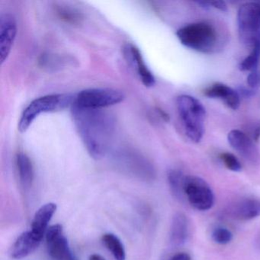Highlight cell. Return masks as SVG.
I'll return each instance as SVG.
<instances>
[{
  "instance_id": "cell-12",
  "label": "cell",
  "mask_w": 260,
  "mask_h": 260,
  "mask_svg": "<svg viewBox=\"0 0 260 260\" xmlns=\"http://www.w3.org/2000/svg\"><path fill=\"white\" fill-rule=\"evenodd\" d=\"M17 34L16 19L10 14H4L0 19V60L4 63L11 53Z\"/></svg>"
},
{
  "instance_id": "cell-31",
  "label": "cell",
  "mask_w": 260,
  "mask_h": 260,
  "mask_svg": "<svg viewBox=\"0 0 260 260\" xmlns=\"http://www.w3.org/2000/svg\"><path fill=\"white\" fill-rule=\"evenodd\" d=\"M256 244L257 246H258V247L260 249V233L258 235V237H257Z\"/></svg>"
},
{
  "instance_id": "cell-19",
  "label": "cell",
  "mask_w": 260,
  "mask_h": 260,
  "mask_svg": "<svg viewBox=\"0 0 260 260\" xmlns=\"http://www.w3.org/2000/svg\"><path fill=\"white\" fill-rule=\"evenodd\" d=\"M103 242L106 248L112 252L115 260H125L124 245L117 236L113 234H106L103 235Z\"/></svg>"
},
{
  "instance_id": "cell-3",
  "label": "cell",
  "mask_w": 260,
  "mask_h": 260,
  "mask_svg": "<svg viewBox=\"0 0 260 260\" xmlns=\"http://www.w3.org/2000/svg\"><path fill=\"white\" fill-rule=\"evenodd\" d=\"M176 107L185 135L190 141L199 143L205 132V106L194 97L181 95L176 99Z\"/></svg>"
},
{
  "instance_id": "cell-11",
  "label": "cell",
  "mask_w": 260,
  "mask_h": 260,
  "mask_svg": "<svg viewBox=\"0 0 260 260\" xmlns=\"http://www.w3.org/2000/svg\"><path fill=\"white\" fill-rule=\"evenodd\" d=\"M124 57L129 64L135 70L141 82L146 87H153L156 83V79L146 65L140 50L132 44H127L123 49Z\"/></svg>"
},
{
  "instance_id": "cell-5",
  "label": "cell",
  "mask_w": 260,
  "mask_h": 260,
  "mask_svg": "<svg viewBox=\"0 0 260 260\" xmlns=\"http://www.w3.org/2000/svg\"><path fill=\"white\" fill-rule=\"evenodd\" d=\"M239 37L243 45L252 47L260 42V4L246 3L237 12Z\"/></svg>"
},
{
  "instance_id": "cell-6",
  "label": "cell",
  "mask_w": 260,
  "mask_h": 260,
  "mask_svg": "<svg viewBox=\"0 0 260 260\" xmlns=\"http://www.w3.org/2000/svg\"><path fill=\"white\" fill-rule=\"evenodd\" d=\"M124 93L110 88L85 89L75 95L74 106L83 109H103L124 101Z\"/></svg>"
},
{
  "instance_id": "cell-2",
  "label": "cell",
  "mask_w": 260,
  "mask_h": 260,
  "mask_svg": "<svg viewBox=\"0 0 260 260\" xmlns=\"http://www.w3.org/2000/svg\"><path fill=\"white\" fill-rule=\"evenodd\" d=\"M176 36L182 45L203 54H211L220 48L218 31L209 22L188 24L178 30Z\"/></svg>"
},
{
  "instance_id": "cell-27",
  "label": "cell",
  "mask_w": 260,
  "mask_h": 260,
  "mask_svg": "<svg viewBox=\"0 0 260 260\" xmlns=\"http://www.w3.org/2000/svg\"><path fill=\"white\" fill-rule=\"evenodd\" d=\"M208 7H212L214 8L217 9L222 12H226L228 10L226 4L223 1H215V2L207 3Z\"/></svg>"
},
{
  "instance_id": "cell-28",
  "label": "cell",
  "mask_w": 260,
  "mask_h": 260,
  "mask_svg": "<svg viewBox=\"0 0 260 260\" xmlns=\"http://www.w3.org/2000/svg\"><path fill=\"white\" fill-rule=\"evenodd\" d=\"M169 260H191L189 254L186 252H179L172 256Z\"/></svg>"
},
{
  "instance_id": "cell-23",
  "label": "cell",
  "mask_w": 260,
  "mask_h": 260,
  "mask_svg": "<svg viewBox=\"0 0 260 260\" xmlns=\"http://www.w3.org/2000/svg\"><path fill=\"white\" fill-rule=\"evenodd\" d=\"M220 159L228 170L233 172H239L241 170L242 165L237 156L231 153H222Z\"/></svg>"
},
{
  "instance_id": "cell-1",
  "label": "cell",
  "mask_w": 260,
  "mask_h": 260,
  "mask_svg": "<svg viewBox=\"0 0 260 260\" xmlns=\"http://www.w3.org/2000/svg\"><path fill=\"white\" fill-rule=\"evenodd\" d=\"M72 115L77 132L88 153L94 159L106 155L115 130L112 115L103 109H89L73 105Z\"/></svg>"
},
{
  "instance_id": "cell-9",
  "label": "cell",
  "mask_w": 260,
  "mask_h": 260,
  "mask_svg": "<svg viewBox=\"0 0 260 260\" xmlns=\"http://www.w3.org/2000/svg\"><path fill=\"white\" fill-rule=\"evenodd\" d=\"M50 255L55 260H74L69 243L60 224L50 226L45 234Z\"/></svg>"
},
{
  "instance_id": "cell-29",
  "label": "cell",
  "mask_w": 260,
  "mask_h": 260,
  "mask_svg": "<svg viewBox=\"0 0 260 260\" xmlns=\"http://www.w3.org/2000/svg\"><path fill=\"white\" fill-rule=\"evenodd\" d=\"M260 139V124H258V125L255 127V130H254L253 135H252V140H254V141L257 142L258 141V140Z\"/></svg>"
},
{
  "instance_id": "cell-25",
  "label": "cell",
  "mask_w": 260,
  "mask_h": 260,
  "mask_svg": "<svg viewBox=\"0 0 260 260\" xmlns=\"http://www.w3.org/2000/svg\"><path fill=\"white\" fill-rule=\"evenodd\" d=\"M59 14L60 15V17L63 18L65 20L68 21V22H74L78 20L79 16L77 13L73 11V10H68V9H59L58 10Z\"/></svg>"
},
{
  "instance_id": "cell-16",
  "label": "cell",
  "mask_w": 260,
  "mask_h": 260,
  "mask_svg": "<svg viewBox=\"0 0 260 260\" xmlns=\"http://www.w3.org/2000/svg\"><path fill=\"white\" fill-rule=\"evenodd\" d=\"M190 234V225L188 218L182 213L175 214L170 228V243L174 246L185 243Z\"/></svg>"
},
{
  "instance_id": "cell-26",
  "label": "cell",
  "mask_w": 260,
  "mask_h": 260,
  "mask_svg": "<svg viewBox=\"0 0 260 260\" xmlns=\"http://www.w3.org/2000/svg\"><path fill=\"white\" fill-rule=\"evenodd\" d=\"M237 92L240 95V98H241V96L244 97V98H249V97L254 95V94L255 93V90L249 87H243V86H242V87L239 88Z\"/></svg>"
},
{
  "instance_id": "cell-20",
  "label": "cell",
  "mask_w": 260,
  "mask_h": 260,
  "mask_svg": "<svg viewBox=\"0 0 260 260\" xmlns=\"http://www.w3.org/2000/svg\"><path fill=\"white\" fill-rule=\"evenodd\" d=\"M185 178V175L179 170H170L168 173L169 185L171 191L179 199L184 197L183 185Z\"/></svg>"
},
{
  "instance_id": "cell-10",
  "label": "cell",
  "mask_w": 260,
  "mask_h": 260,
  "mask_svg": "<svg viewBox=\"0 0 260 260\" xmlns=\"http://www.w3.org/2000/svg\"><path fill=\"white\" fill-rule=\"evenodd\" d=\"M223 214L234 220L246 221L260 216V200L256 199H242L231 204L225 208Z\"/></svg>"
},
{
  "instance_id": "cell-30",
  "label": "cell",
  "mask_w": 260,
  "mask_h": 260,
  "mask_svg": "<svg viewBox=\"0 0 260 260\" xmlns=\"http://www.w3.org/2000/svg\"><path fill=\"white\" fill-rule=\"evenodd\" d=\"M89 260H106L103 256L98 254H93L89 257Z\"/></svg>"
},
{
  "instance_id": "cell-4",
  "label": "cell",
  "mask_w": 260,
  "mask_h": 260,
  "mask_svg": "<svg viewBox=\"0 0 260 260\" xmlns=\"http://www.w3.org/2000/svg\"><path fill=\"white\" fill-rule=\"evenodd\" d=\"M74 100L75 95L68 93L51 94L36 99L22 112L18 129L25 133L41 114L60 112L72 107Z\"/></svg>"
},
{
  "instance_id": "cell-15",
  "label": "cell",
  "mask_w": 260,
  "mask_h": 260,
  "mask_svg": "<svg viewBox=\"0 0 260 260\" xmlns=\"http://www.w3.org/2000/svg\"><path fill=\"white\" fill-rule=\"evenodd\" d=\"M42 239L32 231H26L19 236L10 249V256L15 259H22L32 253L40 245Z\"/></svg>"
},
{
  "instance_id": "cell-18",
  "label": "cell",
  "mask_w": 260,
  "mask_h": 260,
  "mask_svg": "<svg viewBox=\"0 0 260 260\" xmlns=\"http://www.w3.org/2000/svg\"><path fill=\"white\" fill-rule=\"evenodd\" d=\"M16 166L21 184L25 188H29L34 180V169L30 158L25 153H19L16 156Z\"/></svg>"
},
{
  "instance_id": "cell-14",
  "label": "cell",
  "mask_w": 260,
  "mask_h": 260,
  "mask_svg": "<svg viewBox=\"0 0 260 260\" xmlns=\"http://www.w3.org/2000/svg\"><path fill=\"white\" fill-rule=\"evenodd\" d=\"M204 95L210 99L220 100L233 110H237L240 107V96L237 91L223 83L211 85L204 90Z\"/></svg>"
},
{
  "instance_id": "cell-21",
  "label": "cell",
  "mask_w": 260,
  "mask_h": 260,
  "mask_svg": "<svg viewBox=\"0 0 260 260\" xmlns=\"http://www.w3.org/2000/svg\"><path fill=\"white\" fill-rule=\"evenodd\" d=\"M260 58V42L255 44L252 48L250 54L240 62V68L241 71H256Z\"/></svg>"
},
{
  "instance_id": "cell-13",
  "label": "cell",
  "mask_w": 260,
  "mask_h": 260,
  "mask_svg": "<svg viewBox=\"0 0 260 260\" xmlns=\"http://www.w3.org/2000/svg\"><path fill=\"white\" fill-rule=\"evenodd\" d=\"M228 141L230 145L245 159L252 162L258 160V150L254 144V141L245 132L235 129L231 131L228 135Z\"/></svg>"
},
{
  "instance_id": "cell-17",
  "label": "cell",
  "mask_w": 260,
  "mask_h": 260,
  "mask_svg": "<svg viewBox=\"0 0 260 260\" xmlns=\"http://www.w3.org/2000/svg\"><path fill=\"white\" fill-rule=\"evenodd\" d=\"M57 211V205L54 203L45 204L41 207L35 214L31 223V231L38 237L43 239L48 231V224Z\"/></svg>"
},
{
  "instance_id": "cell-8",
  "label": "cell",
  "mask_w": 260,
  "mask_h": 260,
  "mask_svg": "<svg viewBox=\"0 0 260 260\" xmlns=\"http://www.w3.org/2000/svg\"><path fill=\"white\" fill-rule=\"evenodd\" d=\"M115 160L120 167L135 176L145 179L154 176V170L144 156L132 150H121L115 155Z\"/></svg>"
},
{
  "instance_id": "cell-24",
  "label": "cell",
  "mask_w": 260,
  "mask_h": 260,
  "mask_svg": "<svg viewBox=\"0 0 260 260\" xmlns=\"http://www.w3.org/2000/svg\"><path fill=\"white\" fill-rule=\"evenodd\" d=\"M246 83H247L248 87L256 90L257 88L260 86V73L257 70L250 72V74L248 75Z\"/></svg>"
},
{
  "instance_id": "cell-22",
  "label": "cell",
  "mask_w": 260,
  "mask_h": 260,
  "mask_svg": "<svg viewBox=\"0 0 260 260\" xmlns=\"http://www.w3.org/2000/svg\"><path fill=\"white\" fill-rule=\"evenodd\" d=\"M212 240L217 244L226 245L233 240V234L228 228L217 226L213 230L211 234Z\"/></svg>"
},
{
  "instance_id": "cell-7",
  "label": "cell",
  "mask_w": 260,
  "mask_h": 260,
  "mask_svg": "<svg viewBox=\"0 0 260 260\" xmlns=\"http://www.w3.org/2000/svg\"><path fill=\"white\" fill-rule=\"evenodd\" d=\"M183 194L194 209L206 211L214 205V194L206 181L196 176H185Z\"/></svg>"
}]
</instances>
